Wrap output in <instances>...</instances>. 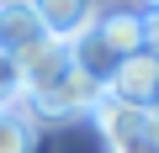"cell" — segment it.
Masks as SVG:
<instances>
[{"instance_id":"cell-1","label":"cell","mask_w":159,"mask_h":153,"mask_svg":"<svg viewBox=\"0 0 159 153\" xmlns=\"http://www.w3.org/2000/svg\"><path fill=\"white\" fill-rule=\"evenodd\" d=\"M90 121L101 127L111 153H159V111L154 106H127V100L101 90Z\"/></svg>"},{"instance_id":"cell-2","label":"cell","mask_w":159,"mask_h":153,"mask_svg":"<svg viewBox=\"0 0 159 153\" xmlns=\"http://www.w3.org/2000/svg\"><path fill=\"white\" fill-rule=\"evenodd\" d=\"M96 100H101V85H96V79H85V74L74 69V74H64L53 90L32 95L27 106H32V116H43V121H69V116H90V111H96Z\"/></svg>"},{"instance_id":"cell-3","label":"cell","mask_w":159,"mask_h":153,"mask_svg":"<svg viewBox=\"0 0 159 153\" xmlns=\"http://www.w3.org/2000/svg\"><path fill=\"white\" fill-rule=\"evenodd\" d=\"M106 95H117L127 106H154L159 100V53H148V48L127 53L117 63V74L106 79Z\"/></svg>"},{"instance_id":"cell-4","label":"cell","mask_w":159,"mask_h":153,"mask_svg":"<svg viewBox=\"0 0 159 153\" xmlns=\"http://www.w3.org/2000/svg\"><path fill=\"white\" fill-rule=\"evenodd\" d=\"M32 11L43 21V32L53 42H80L96 21H101V0H32Z\"/></svg>"},{"instance_id":"cell-5","label":"cell","mask_w":159,"mask_h":153,"mask_svg":"<svg viewBox=\"0 0 159 153\" xmlns=\"http://www.w3.org/2000/svg\"><path fill=\"white\" fill-rule=\"evenodd\" d=\"M43 42H48V32H43V21L32 11V0H0V53L27 58Z\"/></svg>"},{"instance_id":"cell-6","label":"cell","mask_w":159,"mask_h":153,"mask_svg":"<svg viewBox=\"0 0 159 153\" xmlns=\"http://www.w3.org/2000/svg\"><path fill=\"white\" fill-rule=\"evenodd\" d=\"M21 63V79H27V100L32 95H43V90H53L64 74H74V53H69V42H43V48H32L27 58H16Z\"/></svg>"},{"instance_id":"cell-7","label":"cell","mask_w":159,"mask_h":153,"mask_svg":"<svg viewBox=\"0 0 159 153\" xmlns=\"http://www.w3.org/2000/svg\"><path fill=\"white\" fill-rule=\"evenodd\" d=\"M69 53H74V69L80 74H85V79H96L101 90H106V79H111V74H117V63H122V53L90 27L85 37H80V42H69Z\"/></svg>"},{"instance_id":"cell-8","label":"cell","mask_w":159,"mask_h":153,"mask_svg":"<svg viewBox=\"0 0 159 153\" xmlns=\"http://www.w3.org/2000/svg\"><path fill=\"white\" fill-rule=\"evenodd\" d=\"M96 32H101V37L127 58V53H138V48H143V11H101Z\"/></svg>"},{"instance_id":"cell-9","label":"cell","mask_w":159,"mask_h":153,"mask_svg":"<svg viewBox=\"0 0 159 153\" xmlns=\"http://www.w3.org/2000/svg\"><path fill=\"white\" fill-rule=\"evenodd\" d=\"M0 153H32V116L0 111Z\"/></svg>"},{"instance_id":"cell-10","label":"cell","mask_w":159,"mask_h":153,"mask_svg":"<svg viewBox=\"0 0 159 153\" xmlns=\"http://www.w3.org/2000/svg\"><path fill=\"white\" fill-rule=\"evenodd\" d=\"M16 106H27V79H21V63L0 53V111H16Z\"/></svg>"},{"instance_id":"cell-11","label":"cell","mask_w":159,"mask_h":153,"mask_svg":"<svg viewBox=\"0 0 159 153\" xmlns=\"http://www.w3.org/2000/svg\"><path fill=\"white\" fill-rule=\"evenodd\" d=\"M143 48L159 53V11H143Z\"/></svg>"},{"instance_id":"cell-12","label":"cell","mask_w":159,"mask_h":153,"mask_svg":"<svg viewBox=\"0 0 159 153\" xmlns=\"http://www.w3.org/2000/svg\"><path fill=\"white\" fill-rule=\"evenodd\" d=\"M148 11H159V0H148Z\"/></svg>"}]
</instances>
